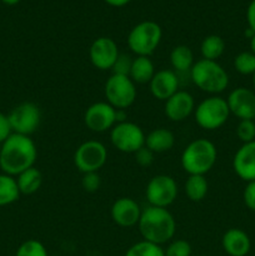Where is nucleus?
<instances>
[{"mask_svg": "<svg viewBox=\"0 0 255 256\" xmlns=\"http://www.w3.org/2000/svg\"><path fill=\"white\" fill-rule=\"evenodd\" d=\"M152 96L162 102H166L179 90V78L174 70H158L149 82Z\"/></svg>", "mask_w": 255, "mask_h": 256, "instance_id": "obj_17", "label": "nucleus"}, {"mask_svg": "<svg viewBox=\"0 0 255 256\" xmlns=\"http://www.w3.org/2000/svg\"><path fill=\"white\" fill-rule=\"evenodd\" d=\"M145 136L142 128L132 122H118L110 130V142L112 146L125 154H135L145 146Z\"/></svg>", "mask_w": 255, "mask_h": 256, "instance_id": "obj_8", "label": "nucleus"}, {"mask_svg": "<svg viewBox=\"0 0 255 256\" xmlns=\"http://www.w3.org/2000/svg\"><path fill=\"white\" fill-rule=\"evenodd\" d=\"M84 124L90 132H105L116 124V109L106 102L90 105L84 112Z\"/></svg>", "mask_w": 255, "mask_h": 256, "instance_id": "obj_12", "label": "nucleus"}, {"mask_svg": "<svg viewBox=\"0 0 255 256\" xmlns=\"http://www.w3.org/2000/svg\"><path fill=\"white\" fill-rule=\"evenodd\" d=\"M119 48L112 38L102 36L92 42L89 49V58L96 69L112 70L119 58Z\"/></svg>", "mask_w": 255, "mask_h": 256, "instance_id": "obj_13", "label": "nucleus"}, {"mask_svg": "<svg viewBox=\"0 0 255 256\" xmlns=\"http://www.w3.org/2000/svg\"><path fill=\"white\" fill-rule=\"evenodd\" d=\"M165 256H192V245L184 239L172 240L164 249Z\"/></svg>", "mask_w": 255, "mask_h": 256, "instance_id": "obj_30", "label": "nucleus"}, {"mask_svg": "<svg viewBox=\"0 0 255 256\" xmlns=\"http://www.w3.org/2000/svg\"><path fill=\"white\" fill-rule=\"evenodd\" d=\"M124 256H165L162 246L142 240L129 248Z\"/></svg>", "mask_w": 255, "mask_h": 256, "instance_id": "obj_27", "label": "nucleus"}, {"mask_svg": "<svg viewBox=\"0 0 255 256\" xmlns=\"http://www.w3.org/2000/svg\"><path fill=\"white\" fill-rule=\"evenodd\" d=\"M216 160L218 150L214 142L199 138L182 150V166L189 175H205L214 168Z\"/></svg>", "mask_w": 255, "mask_h": 256, "instance_id": "obj_3", "label": "nucleus"}, {"mask_svg": "<svg viewBox=\"0 0 255 256\" xmlns=\"http://www.w3.org/2000/svg\"><path fill=\"white\" fill-rule=\"evenodd\" d=\"M235 174L244 182H255V140L242 144L232 159Z\"/></svg>", "mask_w": 255, "mask_h": 256, "instance_id": "obj_18", "label": "nucleus"}, {"mask_svg": "<svg viewBox=\"0 0 255 256\" xmlns=\"http://www.w3.org/2000/svg\"><path fill=\"white\" fill-rule=\"evenodd\" d=\"M104 2H106L108 5H110V6L122 8V6H125V5L129 4L132 0H104Z\"/></svg>", "mask_w": 255, "mask_h": 256, "instance_id": "obj_38", "label": "nucleus"}, {"mask_svg": "<svg viewBox=\"0 0 255 256\" xmlns=\"http://www.w3.org/2000/svg\"><path fill=\"white\" fill-rule=\"evenodd\" d=\"M222 246L229 256H246L252 249V242L244 230L232 228L222 235Z\"/></svg>", "mask_w": 255, "mask_h": 256, "instance_id": "obj_19", "label": "nucleus"}, {"mask_svg": "<svg viewBox=\"0 0 255 256\" xmlns=\"http://www.w3.org/2000/svg\"><path fill=\"white\" fill-rule=\"evenodd\" d=\"M155 72L154 62L150 56H135L132 62L129 78L135 84H149Z\"/></svg>", "mask_w": 255, "mask_h": 256, "instance_id": "obj_21", "label": "nucleus"}, {"mask_svg": "<svg viewBox=\"0 0 255 256\" xmlns=\"http://www.w3.org/2000/svg\"><path fill=\"white\" fill-rule=\"evenodd\" d=\"M104 94L106 102L114 109L125 110L132 106L136 99V84L128 75L112 72L105 82Z\"/></svg>", "mask_w": 255, "mask_h": 256, "instance_id": "obj_7", "label": "nucleus"}, {"mask_svg": "<svg viewBox=\"0 0 255 256\" xmlns=\"http://www.w3.org/2000/svg\"><path fill=\"white\" fill-rule=\"evenodd\" d=\"M184 192L190 202H202L209 192V182L205 175H189L184 184Z\"/></svg>", "mask_w": 255, "mask_h": 256, "instance_id": "obj_24", "label": "nucleus"}, {"mask_svg": "<svg viewBox=\"0 0 255 256\" xmlns=\"http://www.w3.org/2000/svg\"><path fill=\"white\" fill-rule=\"evenodd\" d=\"M195 110V100L190 92L185 90H178L172 96L165 102V116L170 122H184Z\"/></svg>", "mask_w": 255, "mask_h": 256, "instance_id": "obj_16", "label": "nucleus"}, {"mask_svg": "<svg viewBox=\"0 0 255 256\" xmlns=\"http://www.w3.org/2000/svg\"><path fill=\"white\" fill-rule=\"evenodd\" d=\"M18 188L20 190V194L32 195L35 194L40 189L42 184V175L39 169L35 166L29 168L25 172H20L16 178Z\"/></svg>", "mask_w": 255, "mask_h": 256, "instance_id": "obj_22", "label": "nucleus"}, {"mask_svg": "<svg viewBox=\"0 0 255 256\" xmlns=\"http://www.w3.org/2000/svg\"><path fill=\"white\" fill-rule=\"evenodd\" d=\"M236 136L242 144L255 140V122L254 120H240L236 126Z\"/></svg>", "mask_w": 255, "mask_h": 256, "instance_id": "obj_31", "label": "nucleus"}, {"mask_svg": "<svg viewBox=\"0 0 255 256\" xmlns=\"http://www.w3.org/2000/svg\"><path fill=\"white\" fill-rule=\"evenodd\" d=\"M170 64L175 72H190L194 65V54L186 45H178L170 52Z\"/></svg>", "mask_w": 255, "mask_h": 256, "instance_id": "obj_23", "label": "nucleus"}, {"mask_svg": "<svg viewBox=\"0 0 255 256\" xmlns=\"http://www.w3.org/2000/svg\"><path fill=\"white\" fill-rule=\"evenodd\" d=\"M108 160V149L98 140H88L74 152V165L80 172H98Z\"/></svg>", "mask_w": 255, "mask_h": 256, "instance_id": "obj_9", "label": "nucleus"}, {"mask_svg": "<svg viewBox=\"0 0 255 256\" xmlns=\"http://www.w3.org/2000/svg\"><path fill=\"white\" fill-rule=\"evenodd\" d=\"M190 76L195 86L208 94H220L229 85L226 70L214 60H198L190 70Z\"/></svg>", "mask_w": 255, "mask_h": 256, "instance_id": "obj_4", "label": "nucleus"}, {"mask_svg": "<svg viewBox=\"0 0 255 256\" xmlns=\"http://www.w3.org/2000/svg\"><path fill=\"white\" fill-rule=\"evenodd\" d=\"M162 30L158 22L145 20L130 30L128 46L136 56H150L160 45Z\"/></svg>", "mask_w": 255, "mask_h": 256, "instance_id": "obj_5", "label": "nucleus"}, {"mask_svg": "<svg viewBox=\"0 0 255 256\" xmlns=\"http://www.w3.org/2000/svg\"><path fill=\"white\" fill-rule=\"evenodd\" d=\"M135 162L140 166H150L154 162V152L148 149L146 146H142V149L135 152Z\"/></svg>", "mask_w": 255, "mask_h": 256, "instance_id": "obj_34", "label": "nucleus"}, {"mask_svg": "<svg viewBox=\"0 0 255 256\" xmlns=\"http://www.w3.org/2000/svg\"><path fill=\"white\" fill-rule=\"evenodd\" d=\"M252 86H254V92H255V72L252 74Z\"/></svg>", "mask_w": 255, "mask_h": 256, "instance_id": "obj_41", "label": "nucleus"}, {"mask_svg": "<svg viewBox=\"0 0 255 256\" xmlns=\"http://www.w3.org/2000/svg\"><path fill=\"white\" fill-rule=\"evenodd\" d=\"M178 184L170 175H155L148 182L145 189V196L152 206L165 208L172 204L178 198Z\"/></svg>", "mask_w": 255, "mask_h": 256, "instance_id": "obj_10", "label": "nucleus"}, {"mask_svg": "<svg viewBox=\"0 0 255 256\" xmlns=\"http://www.w3.org/2000/svg\"><path fill=\"white\" fill-rule=\"evenodd\" d=\"M196 256H202V255H196Z\"/></svg>", "mask_w": 255, "mask_h": 256, "instance_id": "obj_42", "label": "nucleus"}, {"mask_svg": "<svg viewBox=\"0 0 255 256\" xmlns=\"http://www.w3.org/2000/svg\"><path fill=\"white\" fill-rule=\"evenodd\" d=\"M242 199L248 209L255 212V182H248L242 192Z\"/></svg>", "mask_w": 255, "mask_h": 256, "instance_id": "obj_35", "label": "nucleus"}, {"mask_svg": "<svg viewBox=\"0 0 255 256\" xmlns=\"http://www.w3.org/2000/svg\"><path fill=\"white\" fill-rule=\"evenodd\" d=\"M250 52L255 55V35L250 39Z\"/></svg>", "mask_w": 255, "mask_h": 256, "instance_id": "obj_39", "label": "nucleus"}, {"mask_svg": "<svg viewBox=\"0 0 255 256\" xmlns=\"http://www.w3.org/2000/svg\"><path fill=\"white\" fill-rule=\"evenodd\" d=\"M38 149L34 140L26 135L12 132L0 148V169L4 174L18 176L34 166Z\"/></svg>", "mask_w": 255, "mask_h": 256, "instance_id": "obj_1", "label": "nucleus"}, {"mask_svg": "<svg viewBox=\"0 0 255 256\" xmlns=\"http://www.w3.org/2000/svg\"><path fill=\"white\" fill-rule=\"evenodd\" d=\"M246 20L249 29L255 32V0H252L246 9Z\"/></svg>", "mask_w": 255, "mask_h": 256, "instance_id": "obj_37", "label": "nucleus"}, {"mask_svg": "<svg viewBox=\"0 0 255 256\" xmlns=\"http://www.w3.org/2000/svg\"><path fill=\"white\" fill-rule=\"evenodd\" d=\"M138 228L142 240L162 246L172 240L176 232V222L168 209L149 205L142 209Z\"/></svg>", "mask_w": 255, "mask_h": 256, "instance_id": "obj_2", "label": "nucleus"}, {"mask_svg": "<svg viewBox=\"0 0 255 256\" xmlns=\"http://www.w3.org/2000/svg\"><path fill=\"white\" fill-rule=\"evenodd\" d=\"M175 136L166 128H156L145 136V146L154 154H162L172 149Z\"/></svg>", "mask_w": 255, "mask_h": 256, "instance_id": "obj_20", "label": "nucleus"}, {"mask_svg": "<svg viewBox=\"0 0 255 256\" xmlns=\"http://www.w3.org/2000/svg\"><path fill=\"white\" fill-rule=\"evenodd\" d=\"M234 69L242 75L255 72V55L252 52H242L234 58Z\"/></svg>", "mask_w": 255, "mask_h": 256, "instance_id": "obj_28", "label": "nucleus"}, {"mask_svg": "<svg viewBox=\"0 0 255 256\" xmlns=\"http://www.w3.org/2000/svg\"><path fill=\"white\" fill-rule=\"evenodd\" d=\"M12 132L30 136L39 128L42 122V112L34 102H25L16 105L8 115Z\"/></svg>", "mask_w": 255, "mask_h": 256, "instance_id": "obj_11", "label": "nucleus"}, {"mask_svg": "<svg viewBox=\"0 0 255 256\" xmlns=\"http://www.w3.org/2000/svg\"><path fill=\"white\" fill-rule=\"evenodd\" d=\"M15 256H49L46 248L39 240L29 239L18 248Z\"/></svg>", "mask_w": 255, "mask_h": 256, "instance_id": "obj_29", "label": "nucleus"}, {"mask_svg": "<svg viewBox=\"0 0 255 256\" xmlns=\"http://www.w3.org/2000/svg\"><path fill=\"white\" fill-rule=\"evenodd\" d=\"M230 114L240 120L255 119V92L240 86L232 90L226 99Z\"/></svg>", "mask_w": 255, "mask_h": 256, "instance_id": "obj_14", "label": "nucleus"}, {"mask_svg": "<svg viewBox=\"0 0 255 256\" xmlns=\"http://www.w3.org/2000/svg\"><path fill=\"white\" fill-rule=\"evenodd\" d=\"M225 50V42L219 35H208L202 39L200 45V52H202V59L214 60L216 62Z\"/></svg>", "mask_w": 255, "mask_h": 256, "instance_id": "obj_26", "label": "nucleus"}, {"mask_svg": "<svg viewBox=\"0 0 255 256\" xmlns=\"http://www.w3.org/2000/svg\"><path fill=\"white\" fill-rule=\"evenodd\" d=\"M132 59L126 54H120L116 62H115L114 68H112V72L114 74H122V75H128L129 76L130 68H132Z\"/></svg>", "mask_w": 255, "mask_h": 256, "instance_id": "obj_33", "label": "nucleus"}, {"mask_svg": "<svg viewBox=\"0 0 255 256\" xmlns=\"http://www.w3.org/2000/svg\"><path fill=\"white\" fill-rule=\"evenodd\" d=\"M12 134V130L10 126L9 118H8V115L0 112V144H2Z\"/></svg>", "mask_w": 255, "mask_h": 256, "instance_id": "obj_36", "label": "nucleus"}, {"mask_svg": "<svg viewBox=\"0 0 255 256\" xmlns=\"http://www.w3.org/2000/svg\"><path fill=\"white\" fill-rule=\"evenodd\" d=\"M102 179H100L98 172H86L82 174V186L86 192H95L100 189Z\"/></svg>", "mask_w": 255, "mask_h": 256, "instance_id": "obj_32", "label": "nucleus"}, {"mask_svg": "<svg viewBox=\"0 0 255 256\" xmlns=\"http://www.w3.org/2000/svg\"><path fill=\"white\" fill-rule=\"evenodd\" d=\"M142 209L139 202H135L132 198H119L115 200L110 209L112 219L118 226L132 228L138 225Z\"/></svg>", "mask_w": 255, "mask_h": 256, "instance_id": "obj_15", "label": "nucleus"}, {"mask_svg": "<svg viewBox=\"0 0 255 256\" xmlns=\"http://www.w3.org/2000/svg\"><path fill=\"white\" fill-rule=\"evenodd\" d=\"M2 2L6 5H16L20 0H2Z\"/></svg>", "mask_w": 255, "mask_h": 256, "instance_id": "obj_40", "label": "nucleus"}, {"mask_svg": "<svg viewBox=\"0 0 255 256\" xmlns=\"http://www.w3.org/2000/svg\"><path fill=\"white\" fill-rule=\"evenodd\" d=\"M230 116V110L228 106L226 99L212 95L195 106L194 118L196 124L202 129L216 130L222 128L228 122Z\"/></svg>", "mask_w": 255, "mask_h": 256, "instance_id": "obj_6", "label": "nucleus"}, {"mask_svg": "<svg viewBox=\"0 0 255 256\" xmlns=\"http://www.w3.org/2000/svg\"><path fill=\"white\" fill-rule=\"evenodd\" d=\"M20 190L15 176L8 174H0V206H6L18 202Z\"/></svg>", "mask_w": 255, "mask_h": 256, "instance_id": "obj_25", "label": "nucleus"}]
</instances>
